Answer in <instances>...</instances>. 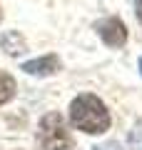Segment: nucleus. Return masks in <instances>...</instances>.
Here are the masks:
<instances>
[{
    "label": "nucleus",
    "mask_w": 142,
    "mask_h": 150,
    "mask_svg": "<svg viewBox=\"0 0 142 150\" xmlns=\"http://www.w3.org/2000/svg\"><path fill=\"white\" fill-rule=\"evenodd\" d=\"M22 70H25L27 75H37V78L53 75V73L60 70V58L58 55H42V58H35V60L22 63Z\"/></svg>",
    "instance_id": "4"
},
{
    "label": "nucleus",
    "mask_w": 142,
    "mask_h": 150,
    "mask_svg": "<svg viewBox=\"0 0 142 150\" xmlns=\"http://www.w3.org/2000/svg\"><path fill=\"white\" fill-rule=\"evenodd\" d=\"M135 13H137V18L142 23V0H135Z\"/></svg>",
    "instance_id": "9"
},
{
    "label": "nucleus",
    "mask_w": 142,
    "mask_h": 150,
    "mask_svg": "<svg viewBox=\"0 0 142 150\" xmlns=\"http://www.w3.org/2000/svg\"><path fill=\"white\" fill-rule=\"evenodd\" d=\"M95 30L102 38V43L110 45V48H122L127 43V28L120 18H105L95 25Z\"/></svg>",
    "instance_id": "3"
},
{
    "label": "nucleus",
    "mask_w": 142,
    "mask_h": 150,
    "mask_svg": "<svg viewBox=\"0 0 142 150\" xmlns=\"http://www.w3.org/2000/svg\"><path fill=\"white\" fill-rule=\"evenodd\" d=\"M70 123L75 130L102 135L105 130H110V110L97 95L82 93L70 103Z\"/></svg>",
    "instance_id": "1"
},
{
    "label": "nucleus",
    "mask_w": 142,
    "mask_h": 150,
    "mask_svg": "<svg viewBox=\"0 0 142 150\" xmlns=\"http://www.w3.org/2000/svg\"><path fill=\"white\" fill-rule=\"evenodd\" d=\"M13 95H15V80H13L10 73L0 70V105H5Z\"/></svg>",
    "instance_id": "6"
},
{
    "label": "nucleus",
    "mask_w": 142,
    "mask_h": 150,
    "mask_svg": "<svg viewBox=\"0 0 142 150\" xmlns=\"http://www.w3.org/2000/svg\"><path fill=\"white\" fill-rule=\"evenodd\" d=\"M127 140H130V150H142V120L130 130Z\"/></svg>",
    "instance_id": "7"
},
{
    "label": "nucleus",
    "mask_w": 142,
    "mask_h": 150,
    "mask_svg": "<svg viewBox=\"0 0 142 150\" xmlns=\"http://www.w3.org/2000/svg\"><path fill=\"white\" fill-rule=\"evenodd\" d=\"M0 43H3V48H5L8 55H20L22 50H25V40H22L18 33H5Z\"/></svg>",
    "instance_id": "5"
},
{
    "label": "nucleus",
    "mask_w": 142,
    "mask_h": 150,
    "mask_svg": "<svg viewBox=\"0 0 142 150\" xmlns=\"http://www.w3.org/2000/svg\"><path fill=\"white\" fill-rule=\"evenodd\" d=\"M92 150H120V145L117 143H102V145H97V148H92Z\"/></svg>",
    "instance_id": "8"
},
{
    "label": "nucleus",
    "mask_w": 142,
    "mask_h": 150,
    "mask_svg": "<svg viewBox=\"0 0 142 150\" xmlns=\"http://www.w3.org/2000/svg\"><path fill=\"white\" fill-rule=\"evenodd\" d=\"M140 70H142V58H140Z\"/></svg>",
    "instance_id": "10"
},
{
    "label": "nucleus",
    "mask_w": 142,
    "mask_h": 150,
    "mask_svg": "<svg viewBox=\"0 0 142 150\" xmlns=\"http://www.w3.org/2000/svg\"><path fill=\"white\" fill-rule=\"evenodd\" d=\"M37 148L40 150H70L72 148V135L70 125L60 112H47L42 115L37 125Z\"/></svg>",
    "instance_id": "2"
}]
</instances>
